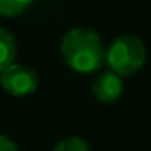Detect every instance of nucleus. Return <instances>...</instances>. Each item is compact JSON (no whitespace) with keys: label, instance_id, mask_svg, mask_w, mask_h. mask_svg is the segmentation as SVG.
Instances as JSON below:
<instances>
[{"label":"nucleus","instance_id":"obj_1","mask_svg":"<svg viewBox=\"0 0 151 151\" xmlns=\"http://www.w3.org/2000/svg\"><path fill=\"white\" fill-rule=\"evenodd\" d=\"M60 53L66 64L78 73L96 71L107 57L101 37L89 29H71L60 43Z\"/></svg>","mask_w":151,"mask_h":151},{"label":"nucleus","instance_id":"obj_2","mask_svg":"<svg viewBox=\"0 0 151 151\" xmlns=\"http://www.w3.org/2000/svg\"><path fill=\"white\" fill-rule=\"evenodd\" d=\"M105 60L116 75L128 77V75L137 73L144 66L146 48L140 39H137L135 36L124 34L114 39V43L109 46Z\"/></svg>","mask_w":151,"mask_h":151},{"label":"nucleus","instance_id":"obj_3","mask_svg":"<svg viewBox=\"0 0 151 151\" xmlns=\"http://www.w3.org/2000/svg\"><path fill=\"white\" fill-rule=\"evenodd\" d=\"M0 84L13 96H29L37 89V75L22 64H11L0 73Z\"/></svg>","mask_w":151,"mask_h":151},{"label":"nucleus","instance_id":"obj_4","mask_svg":"<svg viewBox=\"0 0 151 151\" xmlns=\"http://www.w3.org/2000/svg\"><path fill=\"white\" fill-rule=\"evenodd\" d=\"M123 93V80L114 71H107L94 80L93 84V94L101 103H112L116 101Z\"/></svg>","mask_w":151,"mask_h":151},{"label":"nucleus","instance_id":"obj_5","mask_svg":"<svg viewBox=\"0 0 151 151\" xmlns=\"http://www.w3.org/2000/svg\"><path fill=\"white\" fill-rule=\"evenodd\" d=\"M16 59V43L11 32L0 27V73L11 64H14Z\"/></svg>","mask_w":151,"mask_h":151},{"label":"nucleus","instance_id":"obj_6","mask_svg":"<svg viewBox=\"0 0 151 151\" xmlns=\"http://www.w3.org/2000/svg\"><path fill=\"white\" fill-rule=\"evenodd\" d=\"M34 0H0V14L4 16H18L30 7Z\"/></svg>","mask_w":151,"mask_h":151},{"label":"nucleus","instance_id":"obj_7","mask_svg":"<svg viewBox=\"0 0 151 151\" xmlns=\"http://www.w3.org/2000/svg\"><path fill=\"white\" fill-rule=\"evenodd\" d=\"M53 151H91V147L80 137H68V139H62L53 147Z\"/></svg>","mask_w":151,"mask_h":151},{"label":"nucleus","instance_id":"obj_8","mask_svg":"<svg viewBox=\"0 0 151 151\" xmlns=\"http://www.w3.org/2000/svg\"><path fill=\"white\" fill-rule=\"evenodd\" d=\"M0 151H18V146L9 137L0 133Z\"/></svg>","mask_w":151,"mask_h":151}]
</instances>
